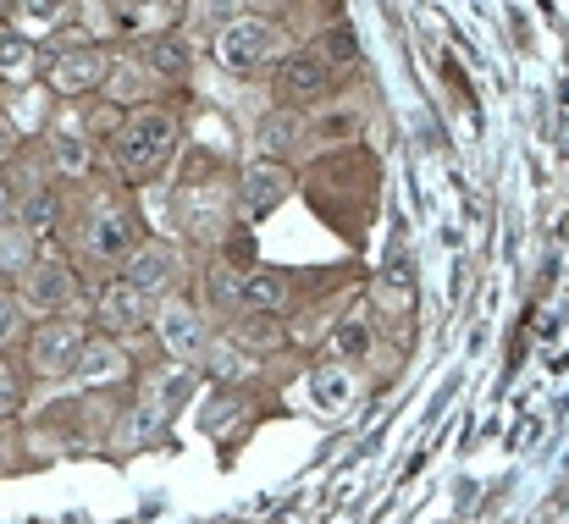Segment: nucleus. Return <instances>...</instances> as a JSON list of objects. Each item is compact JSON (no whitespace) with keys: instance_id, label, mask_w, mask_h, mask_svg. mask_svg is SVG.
Instances as JSON below:
<instances>
[{"instance_id":"obj_16","label":"nucleus","mask_w":569,"mask_h":524,"mask_svg":"<svg viewBox=\"0 0 569 524\" xmlns=\"http://www.w3.org/2000/svg\"><path fill=\"white\" fill-rule=\"evenodd\" d=\"M61 221V199H56V188L50 182H39V188H28L22 193V232H33V238H50V226Z\"/></svg>"},{"instance_id":"obj_14","label":"nucleus","mask_w":569,"mask_h":524,"mask_svg":"<svg viewBox=\"0 0 569 524\" xmlns=\"http://www.w3.org/2000/svg\"><path fill=\"white\" fill-rule=\"evenodd\" d=\"M288 276L282 271H254V276H243V315H282L288 310Z\"/></svg>"},{"instance_id":"obj_5","label":"nucleus","mask_w":569,"mask_h":524,"mask_svg":"<svg viewBox=\"0 0 569 524\" xmlns=\"http://www.w3.org/2000/svg\"><path fill=\"white\" fill-rule=\"evenodd\" d=\"M133 249H139V226H133V215H128L122 204H94V210L83 215V254H89L94 265H106V271L117 276Z\"/></svg>"},{"instance_id":"obj_10","label":"nucleus","mask_w":569,"mask_h":524,"mask_svg":"<svg viewBox=\"0 0 569 524\" xmlns=\"http://www.w3.org/2000/svg\"><path fill=\"white\" fill-rule=\"evenodd\" d=\"M144 315H150V299H144L139 288H128L122 276H106V282H100V293H94V321H100V332H111V337L139 332Z\"/></svg>"},{"instance_id":"obj_3","label":"nucleus","mask_w":569,"mask_h":524,"mask_svg":"<svg viewBox=\"0 0 569 524\" xmlns=\"http://www.w3.org/2000/svg\"><path fill=\"white\" fill-rule=\"evenodd\" d=\"M277 50H282V28L266 17H232L216 33V61L227 72H260L266 61H277Z\"/></svg>"},{"instance_id":"obj_12","label":"nucleus","mask_w":569,"mask_h":524,"mask_svg":"<svg viewBox=\"0 0 569 524\" xmlns=\"http://www.w3.org/2000/svg\"><path fill=\"white\" fill-rule=\"evenodd\" d=\"M133 56H139V67H144L150 78H161V83L189 78V67H193V50H189V39H183V33H150Z\"/></svg>"},{"instance_id":"obj_2","label":"nucleus","mask_w":569,"mask_h":524,"mask_svg":"<svg viewBox=\"0 0 569 524\" xmlns=\"http://www.w3.org/2000/svg\"><path fill=\"white\" fill-rule=\"evenodd\" d=\"M111 83V56L100 44H61L44 56V94L56 100H83Z\"/></svg>"},{"instance_id":"obj_6","label":"nucleus","mask_w":569,"mask_h":524,"mask_svg":"<svg viewBox=\"0 0 569 524\" xmlns=\"http://www.w3.org/2000/svg\"><path fill=\"white\" fill-rule=\"evenodd\" d=\"M17 299L28 304V315L56 321V315H67V310L78 304V271H72L61 254H39V260H33V271L22 276Z\"/></svg>"},{"instance_id":"obj_28","label":"nucleus","mask_w":569,"mask_h":524,"mask_svg":"<svg viewBox=\"0 0 569 524\" xmlns=\"http://www.w3.org/2000/svg\"><path fill=\"white\" fill-rule=\"evenodd\" d=\"M403 288H409V260H387V271H381V293L398 299Z\"/></svg>"},{"instance_id":"obj_1","label":"nucleus","mask_w":569,"mask_h":524,"mask_svg":"<svg viewBox=\"0 0 569 524\" xmlns=\"http://www.w3.org/2000/svg\"><path fill=\"white\" fill-rule=\"evenodd\" d=\"M117 167L122 177H156L167 167V155L178 150V117L172 111H161V105H139V111H128L122 117V128H117Z\"/></svg>"},{"instance_id":"obj_11","label":"nucleus","mask_w":569,"mask_h":524,"mask_svg":"<svg viewBox=\"0 0 569 524\" xmlns=\"http://www.w3.org/2000/svg\"><path fill=\"white\" fill-rule=\"evenodd\" d=\"M327 89H332V67L321 61V50H293V56H282V67H277V94H282V100L310 105V100H321Z\"/></svg>"},{"instance_id":"obj_20","label":"nucleus","mask_w":569,"mask_h":524,"mask_svg":"<svg viewBox=\"0 0 569 524\" xmlns=\"http://www.w3.org/2000/svg\"><path fill=\"white\" fill-rule=\"evenodd\" d=\"M310 392H316V409L338 414V409L349 403V392H355V375H349L343 364H327V370H316V375H310Z\"/></svg>"},{"instance_id":"obj_19","label":"nucleus","mask_w":569,"mask_h":524,"mask_svg":"<svg viewBox=\"0 0 569 524\" xmlns=\"http://www.w3.org/2000/svg\"><path fill=\"white\" fill-rule=\"evenodd\" d=\"M33 67H39V44L6 22L0 28V78H28Z\"/></svg>"},{"instance_id":"obj_9","label":"nucleus","mask_w":569,"mask_h":524,"mask_svg":"<svg viewBox=\"0 0 569 524\" xmlns=\"http://www.w3.org/2000/svg\"><path fill=\"white\" fill-rule=\"evenodd\" d=\"M288 188H293L288 161L260 155V161H249V167L238 172V210H243V215H266V210H277V204L288 199Z\"/></svg>"},{"instance_id":"obj_18","label":"nucleus","mask_w":569,"mask_h":524,"mask_svg":"<svg viewBox=\"0 0 569 524\" xmlns=\"http://www.w3.org/2000/svg\"><path fill=\"white\" fill-rule=\"evenodd\" d=\"M33 260H39V238L33 232H22V226H6L0 232V276H28L33 271Z\"/></svg>"},{"instance_id":"obj_23","label":"nucleus","mask_w":569,"mask_h":524,"mask_svg":"<svg viewBox=\"0 0 569 524\" xmlns=\"http://www.w3.org/2000/svg\"><path fill=\"white\" fill-rule=\"evenodd\" d=\"M238 349H249V353L282 349V332H277V321H271V315H243V321H238Z\"/></svg>"},{"instance_id":"obj_7","label":"nucleus","mask_w":569,"mask_h":524,"mask_svg":"<svg viewBox=\"0 0 569 524\" xmlns=\"http://www.w3.org/2000/svg\"><path fill=\"white\" fill-rule=\"evenodd\" d=\"M156 337H161L167 359H178V364H199V359L210 353V332H204V315L193 310L189 299H178V293L156 304Z\"/></svg>"},{"instance_id":"obj_15","label":"nucleus","mask_w":569,"mask_h":524,"mask_svg":"<svg viewBox=\"0 0 569 524\" xmlns=\"http://www.w3.org/2000/svg\"><path fill=\"white\" fill-rule=\"evenodd\" d=\"M128 370V353H122V343L117 337H89V349H83V359H78V381H117Z\"/></svg>"},{"instance_id":"obj_25","label":"nucleus","mask_w":569,"mask_h":524,"mask_svg":"<svg viewBox=\"0 0 569 524\" xmlns=\"http://www.w3.org/2000/svg\"><path fill=\"white\" fill-rule=\"evenodd\" d=\"M293 139H299V117H288V111L266 117V128H260V144H266V155H271V161H282V155L293 150Z\"/></svg>"},{"instance_id":"obj_27","label":"nucleus","mask_w":569,"mask_h":524,"mask_svg":"<svg viewBox=\"0 0 569 524\" xmlns=\"http://www.w3.org/2000/svg\"><path fill=\"white\" fill-rule=\"evenodd\" d=\"M17 221H22V193L0 177V232H6V226H17Z\"/></svg>"},{"instance_id":"obj_4","label":"nucleus","mask_w":569,"mask_h":524,"mask_svg":"<svg viewBox=\"0 0 569 524\" xmlns=\"http://www.w3.org/2000/svg\"><path fill=\"white\" fill-rule=\"evenodd\" d=\"M83 349H89V332H83V321H72V315L39 321V326L28 332V364H33V375H44V381L72 375Z\"/></svg>"},{"instance_id":"obj_13","label":"nucleus","mask_w":569,"mask_h":524,"mask_svg":"<svg viewBox=\"0 0 569 524\" xmlns=\"http://www.w3.org/2000/svg\"><path fill=\"white\" fill-rule=\"evenodd\" d=\"M78 11L72 6H56V0H17V6H6V22L17 28V33H28L33 44L44 39V33H56V28H67Z\"/></svg>"},{"instance_id":"obj_8","label":"nucleus","mask_w":569,"mask_h":524,"mask_svg":"<svg viewBox=\"0 0 569 524\" xmlns=\"http://www.w3.org/2000/svg\"><path fill=\"white\" fill-rule=\"evenodd\" d=\"M128 288H139L150 304H161V299H172V288H178V276H183V260H178V249L172 243H161V238H144L133 254H128V265L117 271Z\"/></svg>"},{"instance_id":"obj_26","label":"nucleus","mask_w":569,"mask_h":524,"mask_svg":"<svg viewBox=\"0 0 569 524\" xmlns=\"http://www.w3.org/2000/svg\"><path fill=\"white\" fill-rule=\"evenodd\" d=\"M210 304H216V310H232V304L243 310V282H238L227 265H210Z\"/></svg>"},{"instance_id":"obj_21","label":"nucleus","mask_w":569,"mask_h":524,"mask_svg":"<svg viewBox=\"0 0 569 524\" xmlns=\"http://www.w3.org/2000/svg\"><path fill=\"white\" fill-rule=\"evenodd\" d=\"M321 61H327L332 72L360 61V39H355V28H349V22H332V28L321 33Z\"/></svg>"},{"instance_id":"obj_22","label":"nucleus","mask_w":569,"mask_h":524,"mask_svg":"<svg viewBox=\"0 0 569 524\" xmlns=\"http://www.w3.org/2000/svg\"><path fill=\"white\" fill-rule=\"evenodd\" d=\"M371 349V321L366 315H349L343 326H332V337H327V353L332 359H355V353Z\"/></svg>"},{"instance_id":"obj_29","label":"nucleus","mask_w":569,"mask_h":524,"mask_svg":"<svg viewBox=\"0 0 569 524\" xmlns=\"http://www.w3.org/2000/svg\"><path fill=\"white\" fill-rule=\"evenodd\" d=\"M6 409H17V386H11V375H6V364H0V414Z\"/></svg>"},{"instance_id":"obj_24","label":"nucleus","mask_w":569,"mask_h":524,"mask_svg":"<svg viewBox=\"0 0 569 524\" xmlns=\"http://www.w3.org/2000/svg\"><path fill=\"white\" fill-rule=\"evenodd\" d=\"M28 332H33V326H28V304H22L11 288H0V349H6V343H28Z\"/></svg>"},{"instance_id":"obj_17","label":"nucleus","mask_w":569,"mask_h":524,"mask_svg":"<svg viewBox=\"0 0 569 524\" xmlns=\"http://www.w3.org/2000/svg\"><path fill=\"white\" fill-rule=\"evenodd\" d=\"M50 167L61 177H89V167H94V144L78 139V133H67V128H56V133H50Z\"/></svg>"}]
</instances>
